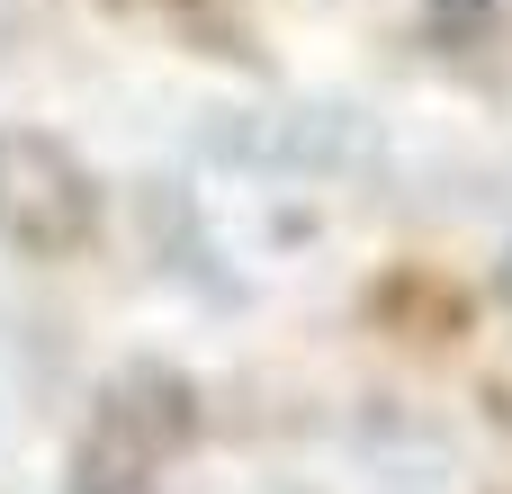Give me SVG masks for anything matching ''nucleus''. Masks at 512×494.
Returning a JSON list of instances; mask_svg holds the SVG:
<instances>
[{
	"instance_id": "f257e3e1",
	"label": "nucleus",
	"mask_w": 512,
	"mask_h": 494,
	"mask_svg": "<svg viewBox=\"0 0 512 494\" xmlns=\"http://www.w3.org/2000/svg\"><path fill=\"white\" fill-rule=\"evenodd\" d=\"M198 432V387L171 360H126L72 450V494H153L162 459H180Z\"/></svg>"
},
{
	"instance_id": "f03ea898",
	"label": "nucleus",
	"mask_w": 512,
	"mask_h": 494,
	"mask_svg": "<svg viewBox=\"0 0 512 494\" xmlns=\"http://www.w3.org/2000/svg\"><path fill=\"white\" fill-rule=\"evenodd\" d=\"M99 225V189L81 153L45 126H0V243L27 261H72Z\"/></svg>"
},
{
	"instance_id": "7ed1b4c3",
	"label": "nucleus",
	"mask_w": 512,
	"mask_h": 494,
	"mask_svg": "<svg viewBox=\"0 0 512 494\" xmlns=\"http://www.w3.org/2000/svg\"><path fill=\"white\" fill-rule=\"evenodd\" d=\"M432 27H441V36H459V45H468V36H477V27H486V0H432Z\"/></svg>"
}]
</instances>
